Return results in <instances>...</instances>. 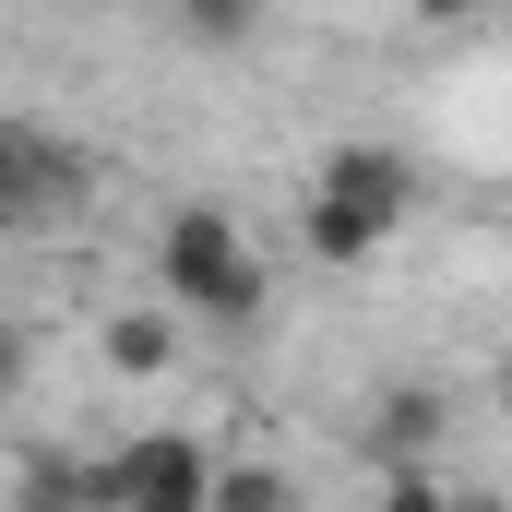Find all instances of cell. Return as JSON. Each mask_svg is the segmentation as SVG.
I'll return each mask as SVG.
<instances>
[{
	"instance_id": "cell-1",
	"label": "cell",
	"mask_w": 512,
	"mask_h": 512,
	"mask_svg": "<svg viewBox=\"0 0 512 512\" xmlns=\"http://www.w3.org/2000/svg\"><path fill=\"white\" fill-rule=\"evenodd\" d=\"M155 274H167V298L191 322H251L262 310V262H251V239H239L227 203H179L155 227Z\"/></svg>"
},
{
	"instance_id": "cell-5",
	"label": "cell",
	"mask_w": 512,
	"mask_h": 512,
	"mask_svg": "<svg viewBox=\"0 0 512 512\" xmlns=\"http://www.w3.org/2000/svg\"><path fill=\"white\" fill-rule=\"evenodd\" d=\"M441 429H453V417H441V393H429V382H393V393H370V417H358V453L393 477V465H417Z\"/></svg>"
},
{
	"instance_id": "cell-13",
	"label": "cell",
	"mask_w": 512,
	"mask_h": 512,
	"mask_svg": "<svg viewBox=\"0 0 512 512\" xmlns=\"http://www.w3.org/2000/svg\"><path fill=\"white\" fill-rule=\"evenodd\" d=\"M501 405H512V358H501Z\"/></svg>"
},
{
	"instance_id": "cell-8",
	"label": "cell",
	"mask_w": 512,
	"mask_h": 512,
	"mask_svg": "<svg viewBox=\"0 0 512 512\" xmlns=\"http://www.w3.org/2000/svg\"><path fill=\"white\" fill-rule=\"evenodd\" d=\"M179 36H191V48H251L262 0H179Z\"/></svg>"
},
{
	"instance_id": "cell-4",
	"label": "cell",
	"mask_w": 512,
	"mask_h": 512,
	"mask_svg": "<svg viewBox=\"0 0 512 512\" xmlns=\"http://www.w3.org/2000/svg\"><path fill=\"white\" fill-rule=\"evenodd\" d=\"M72 191H84V155H72L60 131H36V120L0 131V215H12V227H60Z\"/></svg>"
},
{
	"instance_id": "cell-10",
	"label": "cell",
	"mask_w": 512,
	"mask_h": 512,
	"mask_svg": "<svg viewBox=\"0 0 512 512\" xmlns=\"http://www.w3.org/2000/svg\"><path fill=\"white\" fill-rule=\"evenodd\" d=\"M382 512H453V489H429L417 465H393V477H382Z\"/></svg>"
},
{
	"instance_id": "cell-12",
	"label": "cell",
	"mask_w": 512,
	"mask_h": 512,
	"mask_svg": "<svg viewBox=\"0 0 512 512\" xmlns=\"http://www.w3.org/2000/svg\"><path fill=\"white\" fill-rule=\"evenodd\" d=\"M453 512H501V501H489V489H453Z\"/></svg>"
},
{
	"instance_id": "cell-6",
	"label": "cell",
	"mask_w": 512,
	"mask_h": 512,
	"mask_svg": "<svg viewBox=\"0 0 512 512\" xmlns=\"http://www.w3.org/2000/svg\"><path fill=\"white\" fill-rule=\"evenodd\" d=\"M167 358H179V322H167V310H120V322H108V370H120V382H155Z\"/></svg>"
},
{
	"instance_id": "cell-2",
	"label": "cell",
	"mask_w": 512,
	"mask_h": 512,
	"mask_svg": "<svg viewBox=\"0 0 512 512\" xmlns=\"http://www.w3.org/2000/svg\"><path fill=\"white\" fill-rule=\"evenodd\" d=\"M108 465H120V512H215V477H227L191 429H143Z\"/></svg>"
},
{
	"instance_id": "cell-3",
	"label": "cell",
	"mask_w": 512,
	"mask_h": 512,
	"mask_svg": "<svg viewBox=\"0 0 512 512\" xmlns=\"http://www.w3.org/2000/svg\"><path fill=\"white\" fill-rule=\"evenodd\" d=\"M310 203H334V215H358L370 239L405 227V203H417V167L393 155V143H334L322 155V179H310Z\"/></svg>"
},
{
	"instance_id": "cell-7",
	"label": "cell",
	"mask_w": 512,
	"mask_h": 512,
	"mask_svg": "<svg viewBox=\"0 0 512 512\" xmlns=\"http://www.w3.org/2000/svg\"><path fill=\"white\" fill-rule=\"evenodd\" d=\"M298 239H310V262H334V274H358V262H382V239H370L358 215H334V203H298Z\"/></svg>"
},
{
	"instance_id": "cell-11",
	"label": "cell",
	"mask_w": 512,
	"mask_h": 512,
	"mask_svg": "<svg viewBox=\"0 0 512 512\" xmlns=\"http://www.w3.org/2000/svg\"><path fill=\"white\" fill-rule=\"evenodd\" d=\"M489 0H417V24H477Z\"/></svg>"
},
{
	"instance_id": "cell-9",
	"label": "cell",
	"mask_w": 512,
	"mask_h": 512,
	"mask_svg": "<svg viewBox=\"0 0 512 512\" xmlns=\"http://www.w3.org/2000/svg\"><path fill=\"white\" fill-rule=\"evenodd\" d=\"M215 512H298V477L286 465H227L215 477Z\"/></svg>"
}]
</instances>
